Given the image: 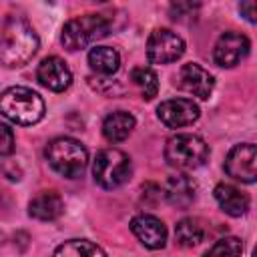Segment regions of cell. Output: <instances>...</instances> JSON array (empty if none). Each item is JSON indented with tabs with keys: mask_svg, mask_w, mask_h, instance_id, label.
<instances>
[{
	"mask_svg": "<svg viewBox=\"0 0 257 257\" xmlns=\"http://www.w3.org/2000/svg\"><path fill=\"white\" fill-rule=\"evenodd\" d=\"M38 50V36L22 16H8L0 24V64L16 68L26 64Z\"/></svg>",
	"mask_w": 257,
	"mask_h": 257,
	"instance_id": "6da1fadb",
	"label": "cell"
},
{
	"mask_svg": "<svg viewBox=\"0 0 257 257\" xmlns=\"http://www.w3.org/2000/svg\"><path fill=\"white\" fill-rule=\"evenodd\" d=\"M0 112L16 124H34L44 116V100L32 88L10 86L0 94Z\"/></svg>",
	"mask_w": 257,
	"mask_h": 257,
	"instance_id": "7a4b0ae2",
	"label": "cell"
},
{
	"mask_svg": "<svg viewBox=\"0 0 257 257\" xmlns=\"http://www.w3.org/2000/svg\"><path fill=\"white\" fill-rule=\"evenodd\" d=\"M48 165L66 179H76L84 173L88 163V153L84 145L72 137L52 139L44 151Z\"/></svg>",
	"mask_w": 257,
	"mask_h": 257,
	"instance_id": "3957f363",
	"label": "cell"
},
{
	"mask_svg": "<svg viewBox=\"0 0 257 257\" xmlns=\"http://www.w3.org/2000/svg\"><path fill=\"white\" fill-rule=\"evenodd\" d=\"M165 159L179 171H193L209 159V145L197 135H175L165 145Z\"/></svg>",
	"mask_w": 257,
	"mask_h": 257,
	"instance_id": "277c9868",
	"label": "cell"
},
{
	"mask_svg": "<svg viewBox=\"0 0 257 257\" xmlns=\"http://www.w3.org/2000/svg\"><path fill=\"white\" fill-rule=\"evenodd\" d=\"M110 30V24L100 14H82L68 20L62 28V46L70 52L90 46L92 42L104 38Z\"/></svg>",
	"mask_w": 257,
	"mask_h": 257,
	"instance_id": "5b68a950",
	"label": "cell"
},
{
	"mask_svg": "<svg viewBox=\"0 0 257 257\" xmlns=\"http://www.w3.org/2000/svg\"><path fill=\"white\" fill-rule=\"evenodd\" d=\"M92 177L102 189H116L131 179V159L118 149H102L92 161Z\"/></svg>",
	"mask_w": 257,
	"mask_h": 257,
	"instance_id": "8992f818",
	"label": "cell"
},
{
	"mask_svg": "<svg viewBox=\"0 0 257 257\" xmlns=\"http://www.w3.org/2000/svg\"><path fill=\"white\" fill-rule=\"evenodd\" d=\"M185 54V40L169 30V28H157L151 32L147 40V58L151 64H169L179 60Z\"/></svg>",
	"mask_w": 257,
	"mask_h": 257,
	"instance_id": "52a82bcc",
	"label": "cell"
},
{
	"mask_svg": "<svg viewBox=\"0 0 257 257\" xmlns=\"http://www.w3.org/2000/svg\"><path fill=\"white\" fill-rule=\"evenodd\" d=\"M225 171L229 177L241 181V183H255L257 179V149L253 143L235 145L227 159H225Z\"/></svg>",
	"mask_w": 257,
	"mask_h": 257,
	"instance_id": "ba28073f",
	"label": "cell"
},
{
	"mask_svg": "<svg viewBox=\"0 0 257 257\" xmlns=\"http://www.w3.org/2000/svg\"><path fill=\"white\" fill-rule=\"evenodd\" d=\"M249 48H251V42L245 34L229 30V32H223L219 36V40L215 44V50H213V58L219 66L233 68L249 54Z\"/></svg>",
	"mask_w": 257,
	"mask_h": 257,
	"instance_id": "9c48e42d",
	"label": "cell"
},
{
	"mask_svg": "<svg viewBox=\"0 0 257 257\" xmlns=\"http://www.w3.org/2000/svg\"><path fill=\"white\" fill-rule=\"evenodd\" d=\"M199 114H201L199 104L193 102L191 98H171L157 106V116L169 128L189 126L199 118Z\"/></svg>",
	"mask_w": 257,
	"mask_h": 257,
	"instance_id": "30bf717a",
	"label": "cell"
},
{
	"mask_svg": "<svg viewBox=\"0 0 257 257\" xmlns=\"http://www.w3.org/2000/svg\"><path fill=\"white\" fill-rule=\"evenodd\" d=\"M177 84L185 92H189V94H193V96H197L201 100H207L211 96V92H213L215 78L203 66L195 64V62H187V64L181 66V70L177 74Z\"/></svg>",
	"mask_w": 257,
	"mask_h": 257,
	"instance_id": "8fae6325",
	"label": "cell"
},
{
	"mask_svg": "<svg viewBox=\"0 0 257 257\" xmlns=\"http://www.w3.org/2000/svg\"><path fill=\"white\" fill-rule=\"evenodd\" d=\"M36 78L44 88H48L52 92H62L70 86L72 72H70V68L66 66V62L62 58L46 56L36 68Z\"/></svg>",
	"mask_w": 257,
	"mask_h": 257,
	"instance_id": "7c38bea8",
	"label": "cell"
},
{
	"mask_svg": "<svg viewBox=\"0 0 257 257\" xmlns=\"http://www.w3.org/2000/svg\"><path fill=\"white\" fill-rule=\"evenodd\" d=\"M131 231L149 249H163L167 243V227L155 215H137L131 221Z\"/></svg>",
	"mask_w": 257,
	"mask_h": 257,
	"instance_id": "4fadbf2b",
	"label": "cell"
},
{
	"mask_svg": "<svg viewBox=\"0 0 257 257\" xmlns=\"http://www.w3.org/2000/svg\"><path fill=\"white\" fill-rule=\"evenodd\" d=\"M195 191L197 185L189 175H171L165 183V199L177 207V209H187L195 201Z\"/></svg>",
	"mask_w": 257,
	"mask_h": 257,
	"instance_id": "5bb4252c",
	"label": "cell"
},
{
	"mask_svg": "<svg viewBox=\"0 0 257 257\" xmlns=\"http://www.w3.org/2000/svg\"><path fill=\"white\" fill-rule=\"evenodd\" d=\"M64 201L56 191H40L28 203V215L38 221H54L62 215Z\"/></svg>",
	"mask_w": 257,
	"mask_h": 257,
	"instance_id": "9a60e30c",
	"label": "cell"
},
{
	"mask_svg": "<svg viewBox=\"0 0 257 257\" xmlns=\"http://www.w3.org/2000/svg\"><path fill=\"white\" fill-rule=\"evenodd\" d=\"M213 195H215V201L219 203V207L231 217H241L249 209V197L233 185L221 183V185L215 187Z\"/></svg>",
	"mask_w": 257,
	"mask_h": 257,
	"instance_id": "2e32d148",
	"label": "cell"
},
{
	"mask_svg": "<svg viewBox=\"0 0 257 257\" xmlns=\"http://www.w3.org/2000/svg\"><path fill=\"white\" fill-rule=\"evenodd\" d=\"M135 124H137V120H135V116L131 112H126V110H114V112H110L104 118V122H102V135L110 143H120V141H124L133 133Z\"/></svg>",
	"mask_w": 257,
	"mask_h": 257,
	"instance_id": "e0dca14e",
	"label": "cell"
},
{
	"mask_svg": "<svg viewBox=\"0 0 257 257\" xmlns=\"http://www.w3.org/2000/svg\"><path fill=\"white\" fill-rule=\"evenodd\" d=\"M88 64L98 74H112L120 66V54L110 46H92L88 52Z\"/></svg>",
	"mask_w": 257,
	"mask_h": 257,
	"instance_id": "ac0fdd59",
	"label": "cell"
},
{
	"mask_svg": "<svg viewBox=\"0 0 257 257\" xmlns=\"http://www.w3.org/2000/svg\"><path fill=\"white\" fill-rule=\"evenodd\" d=\"M52 257H106V253L92 241L86 239H70L56 247Z\"/></svg>",
	"mask_w": 257,
	"mask_h": 257,
	"instance_id": "d6986e66",
	"label": "cell"
},
{
	"mask_svg": "<svg viewBox=\"0 0 257 257\" xmlns=\"http://www.w3.org/2000/svg\"><path fill=\"white\" fill-rule=\"evenodd\" d=\"M175 237H177V243L181 247H195L203 241L205 237V229L203 225L197 221V219H181L175 227Z\"/></svg>",
	"mask_w": 257,
	"mask_h": 257,
	"instance_id": "ffe728a7",
	"label": "cell"
},
{
	"mask_svg": "<svg viewBox=\"0 0 257 257\" xmlns=\"http://www.w3.org/2000/svg\"><path fill=\"white\" fill-rule=\"evenodd\" d=\"M131 80L139 86V90H141V94H143L145 100H153L157 96V92H159V78H157V74H155L153 68H149V66H137V68H133Z\"/></svg>",
	"mask_w": 257,
	"mask_h": 257,
	"instance_id": "44dd1931",
	"label": "cell"
},
{
	"mask_svg": "<svg viewBox=\"0 0 257 257\" xmlns=\"http://www.w3.org/2000/svg\"><path fill=\"white\" fill-rule=\"evenodd\" d=\"M243 253V243L239 237H223L215 241L203 257H241Z\"/></svg>",
	"mask_w": 257,
	"mask_h": 257,
	"instance_id": "7402d4cb",
	"label": "cell"
},
{
	"mask_svg": "<svg viewBox=\"0 0 257 257\" xmlns=\"http://www.w3.org/2000/svg\"><path fill=\"white\" fill-rule=\"evenodd\" d=\"M14 153V133L8 124L0 122V155H12Z\"/></svg>",
	"mask_w": 257,
	"mask_h": 257,
	"instance_id": "603a6c76",
	"label": "cell"
},
{
	"mask_svg": "<svg viewBox=\"0 0 257 257\" xmlns=\"http://www.w3.org/2000/svg\"><path fill=\"white\" fill-rule=\"evenodd\" d=\"M239 12H241L251 24L257 22V12H255V2H253V0H245V2H241V4H239Z\"/></svg>",
	"mask_w": 257,
	"mask_h": 257,
	"instance_id": "cb8c5ba5",
	"label": "cell"
}]
</instances>
